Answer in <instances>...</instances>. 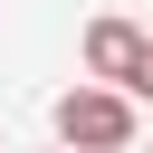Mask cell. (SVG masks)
Here are the masks:
<instances>
[{"mask_svg": "<svg viewBox=\"0 0 153 153\" xmlns=\"http://www.w3.org/2000/svg\"><path fill=\"white\" fill-rule=\"evenodd\" d=\"M57 153H67V143H57Z\"/></svg>", "mask_w": 153, "mask_h": 153, "instance_id": "cell-4", "label": "cell"}, {"mask_svg": "<svg viewBox=\"0 0 153 153\" xmlns=\"http://www.w3.org/2000/svg\"><path fill=\"white\" fill-rule=\"evenodd\" d=\"M143 48H153V38H143L134 19H96V29H86V76H115V86H134Z\"/></svg>", "mask_w": 153, "mask_h": 153, "instance_id": "cell-2", "label": "cell"}, {"mask_svg": "<svg viewBox=\"0 0 153 153\" xmlns=\"http://www.w3.org/2000/svg\"><path fill=\"white\" fill-rule=\"evenodd\" d=\"M124 96H153V48H143V67H134V86H124Z\"/></svg>", "mask_w": 153, "mask_h": 153, "instance_id": "cell-3", "label": "cell"}, {"mask_svg": "<svg viewBox=\"0 0 153 153\" xmlns=\"http://www.w3.org/2000/svg\"><path fill=\"white\" fill-rule=\"evenodd\" d=\"M57 143L67 153H124L134 143V96L124 86H67L57 96Z\"/></svg>", "mask_w": 153, "mask_h": 153, "instance_id": "cell-1", "label": "cell"}]
</instances>
